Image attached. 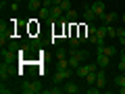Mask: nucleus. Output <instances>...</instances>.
<instances>
[{
    "instance_id": "obj_1",
    "label": "nucleus",
    "mask_w": 125,
    "mask_h": 94,
    "mask_svg": "<svg viewBox=\"0 0 125 94\" xmlns=\"http://www.w3.org/2000/svg\"><path fill=\"white\" fill-rule=\"evenodd\" d=\"M96 69H98V65H96V63H81L79 67L75 69V75H77V77H85L88 73L96 71Z\"/></svg>"
},
{
    "instance_id": "obj_2",
    "label": "nucleus",
    "mask_w": 125,
    "mask_h": 94,
    "mask_svg": "<svg viewBox=\"0 0 125 94\" xmlns=\"http://www.w3.org/2000/svg\"><path fill=\"white\" fill-rule=\"evenodd\" d=\"M21 92L23 94H38V92H42V84L40 82H25L21 86Z\"/></svg>"
},
{
    "instance_id": "obj_3",
    "label": "nucleus",
    "mask_w": 125,
    "mask_h": 94,
    "mask_svg": "<svg viewBox=\"0 0 125 94\" xmlns=\"http://www.w3.org/2000/svg\"><path fill=\"white\" fill-rule=\"evenodd\" d=\"M71 71H73L71 67H69V69H62V71H56V73H54V84H65V82L71 77Z\"/></svg>"
},
{
    "instance_id": "obj_4",
    "label": "nucleus",
    "mask_w": 125,
    "mask_h": 94,
    "mask_svg": "<svg viewBox=\"0 0 125 94\" xmlns=\"http://www.w3.org/2000/svg\"><path fill=\"white\" fill-rule=\"evenodd\" d=\"M96 13H94V9H92V4H83V21L85 23H94L96 21Z\"/></svg>"
},
{
    "instance_id": "obj_5",
    "label": "nucleus",
    "mask_w": 125,
    "mask_h": 94,
    "mask_svg": "<svg viewBox=\"0 0 125 94\" xmlns=\"http://www.w3.org/2000/svg\"><path fill=\"white\" fill-rule=\"evenodd\" d=\"M62 17H65V11H62L61 6H56V4L50 6V19L48 21H61Z\"/></svg>"
},
{
    "instance_id": "obj_6",
    "label": "nucleus",
    "mask_w": 125,
    "mask_h": 94,
    "mask_svg": "<svg viewBox=\"0 0 125 94\" xmlns=\"http://www.w3.org/2000/svg\"><path fill=\"white\" fill-rule=\"evenodd\" d=\"M96 65H98V67H102V69H106L108 65H111V57H108V54H104V52H96Z\"/></svg>"
},
{
    "instance_id": "obj_7",
    "label": "nucleus",
    "mask_w": 125,
    "mask_h": 94,
    "mask_svg": "<svg viewBox=\"0 0 125 94\" xmlns=\"http://www.w3.org/2000/svg\"><path fill=\"white\" fill-rule=\"evenodd\" d=\"M92 9H94V13H96V17L104 21V15H106V13H104V2H102V0H96V2H92Z\"/></svg>"
},
{
    "instance_id": "obj_8",
    "label": "nucleus",
    "mask_w": 125,
    "mask_h": 94,
    "mask_svg": "<svg viewBox=\"0 0 125 94\" xmlns=\"http://www.w3.org/2000/svg\"><path fill=\"white\" fill-rule=\"evenodd\" d=\"M62 92H65V94H77V92H79V86L67 80L65 84H62Z\"/></svg>"
},
{
    "instance_id": "obj_9",
    "label": "nucleus",
    "mask_w": 125,
    "mask_h": 94,
    "mask_svg": "<svg viewBox=\"0 0 125 94\" xmlns=\"http://www.w3.org/2000/svg\"><path fill=\"white\" fill-rule=\"evenodd\" d=\"M10 77V67H9V63H4L2 61V65H0V80L2 82H6Z\"/></svg>"
},
{
    "instance_id": "obj_10",
    "label": "nucleus",
    "mask_w": 125,
    "mask_h": 94,
    "mask_svg": "<svg viewBox=\"0 0 125 94\" xmlns=\"http://www.w3.org/2000/svg\"><path fill=\"white\" fill-rule=\"evenodd\" d=\"M104 84H106V75H104V69L100 67V71H96V86L102 90V88H104Z\"/></svg>"
},
{
    "instance_id": "obj_11",
    "label": "nucleus",
    "mask_w": 125,
    "mask_h": 94,
    "mask_svg": "<svg viewBox=\"0 0 125 94\" xmlns=\"http://www.w3.org/2000/svg\"><path fill=\"white\" fill-rule=\"evenodd\" d=\"M79 46H81V40H79V36L71 34V36H69V48H79Z\"/></svg>"
},
{
    "instance_id": "obj_12",
    "label": "nucleus",
    "mask_w": 125,
    "mask_h": 94,
    "mask_svg": "<svg viewBox=\"0 0 125 94\" xmlns=\"http://www.w3.org/2000/svg\"><path fill=\"white\" fill-rule=\"evenodd\" d=\"M15 50L13 48H2V61H4V63H10V61H13V57H15Z\"/></svg>"
},
{
    "instance_id": "obj_13",
    "label": "nucleus",
    "mask_w": 125,
    "mask_h": 94,
    "mask_svg": "<svg viewBox=\"0 0 125 94\" xmlns=\"http://www.w3.org/2000/svg\"><path fill=\"white\" fill-rule=\"evenodd\" d=\"M56 71H62V69H69V59H56Z\"/></svg>"
},
{
    "instance_id": "obj_14",
    "label": "nucleus",
    "mask_w": 125,
    "mask_h": 94,
    "mask_svg": "<svg viewBox=\"0 0 125 94\" xmlns=\"http://www.w3.org/2000/svg\"><path fill=\"white\" fill-rule=\"evenodd\" d=\"M117 19H119V15H117V13H106V15H104V25H113Z\"/></svg>"
},
{
    "instance_id": "obj_15",
    "label": "nucleus",
    "mask_w": 125,
    "mask_h": 94,
    "mask_svg": "<svg viewBox=\"0 0 125 94\" xmlns=\"http://www.w3.org/2000/svg\"><path fill=\"white\" fill-rule=\"evenodd\" d=\"M54 57H56V59H69V50L62 48V46H58L56 52H54Z\"/></svg>"
},
{
    "instance_id": "obj_16",
    "label": "nucleus",
    "mask_w": 125,
    "mask_h": 94,
    "mask_svg": "<svg viewBox=\"0 0 125 94\" xmlns=\"http://www.w3.org/2000/svg\"><path fill=\"white\" fill-rule=\"evenodd\" d=\"M98 71V69H96ZM96 71H92V73H88V75L83 77L85 82H88V86H96Z\"/></svg>"
},
{
    "instance_id": "obj_17",
    "label": "nucleus",
    "mask_w": 125,
    "mask_h": 94,
    "mask_svg": "<svg viewBox=\"0 0 125 94\" xmlns=\"http://www.w3.org/2000/svg\"><path fill=\"white\" fill-rule=\"evenodd\" d=\"M38 15H40V19H50V6H42Z\"/></svg>"
},
{
    "instance_id": "obj_18",
    "label": "nucleus",
    "mask_w": 125,
    "mask_h": 94,
    "mask_svg": "<svg viewBox=\"0 0 125 94\" xmlns=\"http://www.w3.org/2000/svg\"><path fill=\"white\" fill-rule=\"evenodd\" d=\"M115 86H119V88H125V73L121 71L119 75L115 77Z\"/></svg>"
},
{
    "instance_id": "obj_19",
    "label": "nucleus",
    "mask_w": 125,
    "mask_h": 94,
    "mask_svg": "<svg viewBox=\"0 0 125 94\" xmlns=\"http://www.w3.org/2000/svg\"><path fill=\"white\" fill-rule=\"evenodd\" d=\"M42 0H29V11H40L42 9Z\"/></svg>"
},
{
    "instance_id": "obj_20",
    "label": "nucleus",
    "mask_w": 125,
    "mask_h": 94,
    "mask_svg": "<svg viewBox=\"0 0 125 94\" xmlns=\"http://www.w3.org/2000/svg\"><path fill=\"white\" fill-rule=\"evenodd\" d=\"M100 52H104V54H108V57H115L117 54V46H104Z\"/></svg>"
},
{
    "instance_id": "obj_21",
    "label": "nucleus",
    "mask_w": 125,
    "mask_h": 94,
    "mask_svg": "<svg viewBox=\"0 0 125 94\" xmlns=\"http://www.w3.org/2000/svg\"><path fill=\"white\" fill-rule=\"evenodd\" d=\"M65 19H67V21H75L77 19V11H73V9L65 11Z\"/></svg>"
},
{
    "instance_id": "obj_22",
    "label": "nucleus",
    "mask_w": 125,
    "mask_h": 94,
    "mask_svg": "<svg viewBox=\"0 0 125 94\" xmlns=\"http://www.w3.org/2000/svg\"><path fill=\"white\" fill-rule=\"evenodd\" d=\"M106 36H108V38H117V27L106 25Z\"/></svg>"
},
{
    "instance_id": "obj_23",
    "label": "nucleus",
    "mask_w": 125,
    "mask_h": 94,
    "mask_svg": "<svg viewBox=\"0 0 125 94\" xmlns=\"http://www.w3.org/2000/svg\"><path fill=\"white\" fill-rule=\"evenodd\" d=\"M61 9H62V11H69V9H71V0H62Z\"/></svg>"
},
{
    "instance_id": "obj_24",
    "label": "nucleus",
    "mask_w": 125,
    "mask_h": 94,
    "mask_svg": "<svg viewBox=\"0 0 125 94\" xmlns=\"http://www.w3.org/2000/svg\"><path fill=\"white\" fill-rule=\"evenodd\" d=\"M88 92H90V94H98V92H100V88H98V86H90Z\"/></svg>"
},
{
    "instance_id": "obj_25",
    "label": "nucleus",
    "mask_w": 125,
    "mask_h": 94,
    "mask_svg": "<svg viewBox=\"0 0 125 94\" xmlns=\"http://www.w3.org/2000/svg\"><path fill=\"white\" fill-rule=\"evenodd\" d=\"M9 92H10V88H6L4 82H2V86H0V94H9Z\"/></svg>"
},
{
    "instance_id": "obj_26",
    "label": "nucleus",
    "mask_w": 125,
    "mask_h": 94,
    "mask_svg": "<svg viewBox=\"0 0 125 94\" xmlns=\"http://www.w3.org/2000/svg\"><path fill=\"white\" fill-rule=\"evenodd\" d=\"M121 36H125V25L123 27H117V38H121Z\"/></svg>"
},
{
    "instance_id": "obj_27",
    "label": "nucleus",
    "mask_w": 125,
    "mask_h": 94,
    "mask_svg": "<svg viewBox=\"0 0 125 94\" xmlns=\"http://www.w3.org/2000/svg\"><path fill=\"white\" fill-rule=\"evenodd\" d=\"M119 71H125V61H123V59L119 61Z\"/></svg>"
},
{
    "instance_id": "obj_28",
    "label": "nucleus",
    "mask_w": 125,
    "mask_h": 94,
    "mask_svg": "<svg viewBox=\"0 0 125 94\" xmlns=\"http://www.w3.org/2000/svg\"><path fill=\"white\" fill-rule=\"evenodd\" d=\"M52 4H56V6H61V4H62V0H52Z\"/></svg>"
},
{
    "instance_id": "obj_29",
    "label": "nucleus",
    "mask_w": 125,
    "mask_h": 94,
    "mask_svg": "<svg viewBox=\"0 0 125 94\" xmlns=\"http://www.w3.org/2000/svg\"><path fill=\"white\" fill-rule=\"evenodd\" d=\"M119 42H121V46H125V36H121V38H119Z\"/></svg>"
},
{
    "instance_id": "obj_30",
    "label": "nucleus",
    "mask_w": 125,
    "mask_h": 94,
    "mask_svg": "<svg viewBox=\"0 0 125 94\" xmlns=\"http://www.w3.org/2000/svg\"><path fill=\"white\" fill-rule=\"evenodd\" d=\"M121 59H123V61H125V48L121 50Z\"/></svg>"
},
{
    "instance_id": "obj_31",
    "label": "nucleus",
    "mask_w": 125,
    "mask_h": 94,
    "mask_svg": "<svg viewBox=\"0 0 125 94\" xmlns=\"http://www.w3.org/2000/svg\"><path fill=\"white\" fill-rule=\"evenodd\" d=\"M121 21H123V25H125V13H123V15H121Z\"/></svg>"
},
{
    "instance_id": "obj_32",
    "label": "nucleus",
    "mask_w": 125,
    "mask_h": 94,
    "mask_svg": "<svg viewBox=\"0 0 125 94\" xmlns=\"http://www.w3.org/2000/svg\"><path fill=\"white\" fill-rule=\"evenodd\" d=\"M15 2H21V0H15Z\"/></svg>"
},
{
    "instance_id": "obj_33",
    "label": "nucleus",
    "mask_w": 125,
    "mask_h": 94,
    "mask_svg": "<svg viewBox=\"0 0 125 94\" xmlns=\"http://www.w3.org/2000/svg\"><path fill=\"white\" fill-rule=\"evenodd\" d=\"M123 73H125V71H123Z\"/></svg>"
}]
</instances>
